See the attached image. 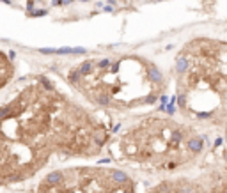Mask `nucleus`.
<instances>
[{
  "label": "nucleus",
  "instance_id": "nucleus-3",
  "mask_svg": "<svg viewBox=\"0 0 227 193\" xmlns=\"http://www.w3.org/2000/svg\"><path fill=\"white\" fill-rule=\"evenodd\" d=\"M202 138L170 117L131 115L112 133L106 151L122 163L149 172H174L202 151Z\"/></svg>",
  "mask_w": 227,
  "mask_h": 193
},
{
  "label": "nucleus",
  "instance_id": "nucleus-5",
  "mask_svg": "<svg viewBox=\"0 0 227 193\" xmlns=\"http://www.w3.org/2000/svg\"><path fill=\"white\" fill-rule=\"evenodd\" d=\"M151 193H227V182L215 181L213 184H206L204 181L176 179L158 184Z\"/></svg>",
  "mask_w": 227,
  "mask_h": 193
},
{
  "label": "nucleus",
  "instance_id": "nucleus-6",
  "mask_svg": "<svg viewBox=\"0 0 227 193\" xmlns=\"http://www.w3.org/2000/svg\"><path fill=\"white\" fill-rule=\"evenodd\" d=\"M16 76V62L7 51L0 50V94L4 92Z\"/></svg>",
  "mask_w": 227,
  "mask_h": 193
},
{
  "label": "nucleus",
  "instance_id": "nucleus-2",
  "mask_svg": "<svg viewBox=\"0 0 227 193\" xmlns=\"http://www.w3.org/2000/svg\"><path fill=\"white\" fill-rule=\"evenodd\" d=\"M66 82L85 105L106 115H128L155 105L165 89L155 62L135 53L83 59L67 67Z\"/></svg>",
  "mask_w": 227,
  "mask_h": 193
},
{
  "label": "nucleus",
  "instance_id": "nucleus-1",
  "mask_svg": "<svg viewBox=\"0 0 227 193\" xmlns=\"http://www.w3.org/2000/svg\"><path fill=\"white\" fill-rule=\"evenodd\" d=\"M112 129L80 98L46 75L12 82L0 94V186L32 179L53 158L89 160Z\"/></svg>",
  "mask_w": 227,
  "mask_h": 193
},
{
  "label": "nucleus",
  "instance_id": "nucleus-4",
  "mask_svg": "<svg viewBox=\"0 0 227 193\" xmlns=\"http://www.w3.org/2000/svg\"><path fill=\"white\" fill-rule=\"evenodd\" d=\"M37 193H135V182L112 165H76L48 172Z\"/></svg>",
  "mask_w": 227,
  "mask_h": 193
}]
</instances>
